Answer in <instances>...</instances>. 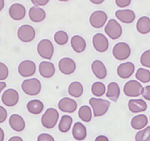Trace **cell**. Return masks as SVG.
I'll return each mask as SVG.
<instances>
[{
  "label": "cell",
  "instance_id": "cell-1",
  "mask_svg": "<svg viewBox=\"0 0 150 141\" xmlns=\"http://www.w3.org/2000/svg\"><path fill=\"white\" fill-rule=\"evenodd\" d=\"M89 104L93 108V115L95 117L104 116L108 112L110 105L109 101L96 98H91L89 100Z\"/></svg>",
  "mask_w": 150,
  "mask_h": 141
},
{
  "label": "cell",
  "instance_id": "cell-2",
  "mask_svg": "<svg viewBox=\"0 0 150 141\" xmlns=\"http://www.w3.org/2000/svg\"><path fill=\"white\" fill-rule=\"evenodd\" d=\"M59 119V113L54 108H49L41 117V123L45 128L51 129L56 126Z\"/></svg>",
  "mask_w": 150,
  "mask_h": 141
},
{
  "label": "cell",
  "instance_id": "cell-3",
  "mask_svg": "<svg viewBox=\"0 0 150 141\" xmlns=\"http://www.w3.org/2000/svg\"><path fill=\"white\" fill-rule=\"evenodd\" d=\"M21 88L29 96H36L41 92V83L38 79L26 80L21 84Z\"/></svg>",
  "mask_w": 150,
  "mask_h": 141
},
{
  "label": "cell",
  "instance_id": "cell-4",
  "mask_svg": "<svg viewBox=\"0 0 150 141\" xmlns=\"http://www.w3.org/2000/svg\"><path fill=\"white\" fill-rule=\"evenodd\" d=\"M38 52L42 58L51 60L54 53V46L52 41L48 39H44L38 44Z\"/></svg>",
  "mask_w": 150,
  "mask_h": 141
},
{
  "label": "cell",
  "instance_id": "cell-5",
  "mask_svg": "<svg viewBox=\"0 0 150 141\" xmlns=\"http://www.w3.org/2000/svg\"><path fill=\"white\" fill-rule=\"evenodd\" d=\"M112 54L116 59L119 60H125L130 56L131 49L127 44L120 42L116 44L112 49Z\"/></svg>",
  "mask_w": 150,
  "mask_h": 141
},
{
  "label": "cell",
  "instance_id": "cell-6",
  "mask_svg": "<svg viewBox=\"0 0 150 141\" xmlns=\"http://www.w3.org/2000/svg\"><path fill=\"white\" fill-rule=\"evenodd\" d=\"M144 87L141 84L135 80H130L125 85L124 93L126 96L129 97H137L142 95Z\"/></svg>",
  "mask_w": 150,
  "mask_h": 141
},
{
  "label": "cell",
  "instance_id": "cell-7",
  "mask_svg": "<svg viewBox=\"0 0 150 141\" xmlns=\"http://www.w3.org/2000/svg\"><path fill=\"white\" fill-rule=\"evenodd\" d=\"M105 31L108 36L112 40H116L122 35V28L115 19H110L107 24Z\"/></svg>",
  "mask_w": 150,
  "mask_h": 141
},
{
  "label": "cell",
  "instance_id": "cell-8",
  "mask_svg": "<svg viewBox=\"0 0 150 141\" xmlns=\"http://www.w3.org/2000/svg\"><path fill=\"white\" fill-rule=\"evenodd\" d=\"M17 35H18V38L22 42H31L35 37V30L32 26L29 24H24L19 27Z\"/></svg>",
  "mask_w": 150,
  "mask_h": 141
},
{
  "label": "cell",
  "instance_id": "cell-9",
  "mask_svg": "<svg viewBox=\"0 0 150 141\" xmlns=\"http://www.w3.org/2000/svg\"><path fill=\"white\" fill-rule=\"evenodd\" d=\"M108 20L106 13L102 11H96L93 12L90 16V24L93 27L96 29L102 28Z\"/></svg>",
  "mask_w": 150,
  "mask_h": 141
},
{
  "label": "cell",
  "instance_id": "cell-10",
  "mask_svg": "<svg viewBox=\"0 0 150 141\" xmlns=\"http://www.w3.org/2000/svg\"><path fill=\"white\" fill-rule=\"evenodd\" d=\"M36 71V66L32 60H24L18 66V73L23 77H32Z\"/></svg>",
  "mask_w": 150,
  "mask_h": 141
},
{
  "label": "cell",
  "instance_id": "cell-11",
  "mask_svg": "<svg viewBox=\"0 0 150 141\" xmlns=\"http://www.w3.org/2000/svg\"><path fill=\"white\" fill-rule=\"evenodd\" d=\"M19 95L14 89H8L3 93L2 101L3 104L8 107H13L18 102Z\"/></svg>",
  "mask_w": 150,
  "mask_h": 141
},
{
  "label": "cell",
  "instance_id": "cell-12",
  "mask_svg": "<svg viewBox=\"0 0 150 141\" xmlns=\"http://www.w3.org/2000/svg\"><path fill=\"white\" fill-rule=\"evenodd\" d=\"M93 45L99 52H105L109 47V42L106 37L102 33H96L93 37Z\"/></svg>",
  "mask_w": 150,
  "mask_h": 141
},
{
  "label": "cell",
  "instance_id": "cell-13",
  "mask_svg": "<svg viewBox=\"0 0 150 141\" xmlns=\"http://www.w3.org/2000/svg\"><path fill=\"white\" fill-rule=\"evenodd\" d=\"M58 67L60 72L66 75L73 74L76 69V63L72 59L69 57H65L59 61Z\"/></svg>",
  "mask_w": 150,
  "mask_h": 141
},
{
  "label": "cell",
  "instance_id": "cell-14",
  "mask_svg": "<svg viewBox=\"0 0 150 141\" xmlns=\"http://www.w3.org/2000/svg\"><path fill=\"white\" fill-rule=\"evenodd\" d=\"M9 15L11 18L16 21L22 20L26 15L25 7L19 3L13 4L9 9Z\"/></svg>",
  "mask_w": 150,
  "mask_h": 141
},
{
  "label": "cell",
  "instance_id": "cell-15",
  "mask_svg": "<svg viewBox=\"0 0 150 141\" xmlns=\"http://www.w3.org/2000/svg\"><path fill=\"white\" fill-rule=\"evenodd\" d=\"M58 107L62 112L72 113L77 110V103L74 99L66 97L60 100L58 103Z\"/></svg>",
  "mask_w": 150,
  "mask_h": 141
},
{
  "label": "cell",
  "instance_id": "cell-16",
  "mask_svg": "<svg viewBox=\"0 0 150 141\" xmlns=\"http://www.w3.org/2000/svg\"><path fill=\"white\" fill-rule=\"evenodd\" d=\"M135 70V66L131 62L122 63L117 68V74L121 78L127 79L132 75Z\"/></svg>",
  "mask_w": 150,
  "mask_h": 141
},
{
  "label": "cell",
  "instance_id": "cell-17",
  "mask_svg": "<svg viewBox=\"0 0 150 141\" xmlns=\"http://www.w3.org/2000/svg\"><path fill=\"white\" fill-rule=\"evenodd\" d=\"M116 16L125 24H131L135 19V13L132 10H119L116 12Z\"/></svg>",
  "mask_w": 150,
  "mask_h": 141
},
{
  "label": "cell",
  "instance_id": "cell-18",
  "mask_svg": "<svg viewBox=\"0 0 150 141\" xmlns=\"http://www.w3.org/2000/svg\"><path fill=\"white\" fill-rule=\"evenodd\" d=\"M39 73L44 78H51L55 73V67L50 62L43 61L39 65Z\"/></svg>",
  "mask_w": 150,
  "mask_h": 141
},
{
  "label": "cell",
  "instance_id": "cell-19",
  "mask_svg": "<svg viewBox=\"0 0 150 141\" xmlns=\"http://www.w3.org/2000/svg\"><path fill=\"white\" fill-rule=\"evenodd\" d=\"M91 69L93 74L99 80H103L107 76V69L101 60H95L91 64Z\"/></svg>",
  "mask_w": 150,
  "mask_h": 141
},
{
  "label": "cell",
  "instance_id": "cell-20",
  "mask_svg": "<svg viewBox=\"0 0 150 141\" xmlns=\"http://www.w3.org/2000/svg\"><path fill=\"white\" fill-rule=\"evenodd\" d=\"M128 107L132 113H141L146 110L147 104L142 99H131L128 102Z\"/></svg>",
  "mask_w": 150,
  "mask_h": 141
},
{
  "label": "cell",
  "instance_id": "cell-21",
  "mask_svg": "<svg viewBox=\"0 0 150 141\" xmlns=\"http://www.w3.org/2000/svg\"><path fill=\"white\" fill-rule=\"evenodd\" d=\"M29 16L33 22H41L46 18V12L44 9L39 7L33 6L30 9Z\"/></svg>",
  "mask_w": 150,
  "mask_h": 141
},
{
  "label": "cell",
  "instance_id": "cell-22",
  "mask_svg": "<svg viewBox=\"0 0 150 141\" xmlns=\"http://www.w3.org/2000/svg\"><path fill=\"white\" fill-rule=\"evenodd\" d=\"M9 123L11 127L16 132H22L25 128L24 118L18 114H13L10 117Z\"/></svg>",
  "mask_w": 150,
  "mask_h": 141
},
{
  "label": "cell",
  "instance_id": "cell-23",
  "mask_svg": "<svg viewBox=\"0 0 150 141\" xmlns=\"http://www.w3.org/2000/svg\"><path fill=\"white\" fill-rule=\"evenodd\" d=\"M72 135L75 140L82 141L87 137V129L86 127L80 122H77L74 125L72 129Z\"/></svg>",
  "mask_w": 150,
  "mask_h": 141
},
{
  "label": "cell",
  "instance_id": "cell-24",
  "mask_svg": "<svg viewBox=\"0 0 150 141\" xmlns=\"http://www.w3.org/2000/svg\"><path fill=\"white\" fill-rule=\"evenodd\" d=\"M72 49L77 53H82L86 48V42L83 37L80 35H74L71 40Z\"/></svg>",
  "mask_w": 150,
  "mask_h": 141
},
{
  "label": "cell",
  "instance_id": "cell-25",
  "mask_svg": "<svg viewBox=\"0 0 150 141\" xmlns=\"http://www.w3.org/2000/svg\"><path fill=\"white\" fill-rule=\"evenodd\" d=\"M44 103L41 101L38 100V99L30 101L27 104V110L30 113L34 115L40 114L44 110Z\"/></svg>",
  "mask_w": 150,
  "mask_h": 141
},
{
  "label": "cell",
  "instance_id": "cell-26",
  "mask_svg": "<svg viewBox=\"0 0 150 141\" xmlns=\"http://www.w3.org/2000/svg\"><path fill=\"white\" fill-rule=\"evenodd\" d=\"M147 123H148V118L144 114L135 116L131 120V126L134 129H137V130L144 129L146 126Z\"/></svg>",
  "mask_w": 150,
  "mask_h": 141
},
{
  "label": "cell",
  "instance_id": "cell-27",
  "mask_svg": "<svg viewBox=\"0 0 150 141\" xmlns=\"http://www.w3.org/2000/svg\"><path fill=\"white\" fill-rule=\"evenodd\" d=\"M120 95V88L119 85L116 82H110L108 86V91L106 96L110 100L113 102H117Z\"/></svg>",
  "mask_w": 150,
  "mask_h": 141
},
{
  "label": "cell",
  "instance_id": "cell-28",
  "mask_svg": "<svg viewBox=\"0 0 150 141\" xmlns=\"http://www.w3.org/2000/svg\"><path fill=\"white\" fill-rule=\"evenodd\" d=\"M137 30L141 34H147L150 32V18L142 16L138 20L136 24Z\"/></svg>",
  "mask_w": 150,
  "mask_h": 141
},
{
  "label": "cell",
  "instance_id": "cell-29",
  "mask_svg": "<svg viewBox=\"0 0 150 141\" xmlns=\"http://www.w3.org/2000/svg\"><path fill=\"white\" fill-rule=\"evenodd\" d=\"M68 92L71 96L75 98H79L83 95V85L79 82H71L69 86Z\"/></svg>",
  "mask_w": 150,
  "mask_h": 141
},
{
  "label": "cell",
  "instance_id": "cell-30",
  "mask_svg": "<svg viewBox=\"0 0 150 141\" xmlns=\"http://www.w3.org/2000/svg\"><path fill=\"white\" fill-rule=\"evenodd\" d=\"M72 121H73V119L71 116H67V115L63 116L60 121V123L58 125L59 130L61 132H63V133L69 132V129L71 127Z\"/></svg>",
  "mask_w": 150,
  "mask_h": 141
},
{
  "label": "cell",
  "instance_id": "cell-31",
  "mask_svg": "<svg viewBox=\"0 0 150 141\" xmlns=\"http://www.w3.org/2000/svg\"><path fill=\"white\" fill-rule=\"evenodd\" d=\"M78 116L82 121L85 122H90L92 119V112L88 106H82L78 112Z\"/></svg>",
  "mask_w": 150,
  "mask_h": 141
},
{
  "label": "cell",
  "instance_id": "cell-32",
  "mask_svg": "<svg viewBox=\"0 0 150 141\" xmlns=\"http://www.w3.org/2000/svg\"><path fill=\"white\" fill-rule=\"evenodd\" d=\"M135 77L138 80L143 83H147L150 82V71L146 69L140 68L135 74Z\"/></svg>",
  "mask_w": 150,
  "mask_h": 141
},
{
  "label": "cell",
  "instance_id": "cell-33",
  "mask_svg": "<svg viewBox=\"0 0 150 141\" xmlns=\"http://www.w3.org/2000/svg\"><path fill=\"white\" fill-rule=\"evenodd\" d=\"M106 91V87H105V84L102 82H96L93 84L91 87V92L94 96H103Z\"/></svg>",
  "mask_w": 150,
  "mask_h": 141
},
{
  "label": "cell",
  "instance_id": "cell-34",
  "mask_svg": "<svg viewBox=\"0 0 150 141\" xmlns=\"http://www.w3.org/2000/svg\"><path fill=\"white\" fill-rule=\"evenodd\" d=\"M54 41L60 46L65 45L69 41V35L65 31H58L54 34Z\"/></svg>",
  "mask_w": 150,
  "mask_h": 141
},
{
  "label": "cell",
  "instance_id": "cell-35",
  "mask_svg": "<svg viewBox=\"0 0 150 141\" xmlns=\"http://www.w3.org/2000/svg\"><path fill=\"white\" fill-rule=\"evenodd\" d=\"M135 141H150V126L137 132Z\"/></svg>",
  "mask_w": 150,
  "mask_h": 141
},
{
  "label": "cell",
  "instance_id": "cell-36",
  "mask_svg": "<svg viewBox=\"0 0 150 141\" xmlns=\"http://www.w3.org/2000/svg\"><path fill=\"white\" fill-rule=\"evenodd\" d=\"M141 63L145 67L150 68V50L144 51L141 56Z\"/></svg>",
  "mask_w": 150,
  "mask_h": 141
},
{
  "label": "cell",
  "instance_id": "cell-37",
  "mask_svg": "<svg viewBox=\"0 0 150 141\" xmlns=\"http://www.w3.org/2000/svg\"><path fill=\"white\" fill-rule=\"evenodd\" d=\"M9 74L8 66L3 63L0 62V81H3L6 80Z\"/></svg>",
  "mask_w": 150,
  "mask_h": 141
},
{
  "label": "cell",
  "instance_id": "cell-38",
  "mask_svg": "<svg viewBox=\"0 0 150 141\" xmlns=\"http://www.w3.org/2000/svg\"><path fill=\"white\" fill-rule=\"evenodd\" d=\"M38 141H54V139L52 135L44 133L38 137Z\"/></svg>",
  "mask_w": 150,
  "mask_h": 141
},
{
  "label": "cell",
  "instance_id": "cell-39",
  "mask_svg": "<svg viewBox=\"0 0 150 141\" xmlns=\"http://www.w3.org/2000/svg\"><path fill=\"white\" fill-rule=\"evenodd\" d=\"M7 116H8V112H7V110L3 107L0 106V123H2L4 121H5V120L7 118Z\"/></svg>",
  "mask_w": 150,
  "mask_h": 141
},
{
  "label": "cell",
  "instance_id": "cell-40",
  "mask_svg": "<svg viewBox=\"0 0 150 141\" xmlns=\"http://www.w3.org/2000/svg\"><path fill=\"white\" fill-rule=\"evenodd\" d=\"M142 96L146 100L150 101V85L146 86L145 87H144Z\"/></svg>",
  "mask_w": 150,
  "mask_h": 141
},
{
  "label": "cell",
  "instance_id": "cell-41",
  "mask_svg": "<svg viewBox=\"0 0 150 141\" xmlns=\"http://www.w3.org/2000/svg\"><path fill=\"white\" fill-rule=\"evenodd\" d=\"M131 3L130 0H116V4L119 8H125Z\"/></svg>",
  "mask_w": 150,
  "mask_h": 141
},
{
  "label": "cell",
  "instance_id": "cell-42",
  "mask_svg": "<svg viewBox=\"0 0 150 141\" xmlns=\"http://www.w3.org/2000/svg\"><path fill=\"white\" fill-rule=\"evenodd\" d=\"M32 3L34 4L35 6H43L46 5L49 2V0H32Z\"/></svg>",
  "mask_w": 150,
  "mask_h": 141
},
{
  "label": "cell",
  "instance_id": "cell-43",
  "mask_svg": "<svg viewBox=\"0 0 150 141\" xmlns=\"http://www.w3.org/2000/svg\"><path fill=\"white\" fill-rule=\"evenodd\" d=\"M95 141H109V139H108L106 136L100 135V136H98L95 139Z\"/></svg>",
  "mask_w": 150,
  "mask_h": 141
},
{
  "label": "cell",
  "instance_id": "cell-44",
  "mask_svg": "<svg viewBox=\"0 0 150 141\" xmlns=\"http://www.w3.org/2000/svg\"><path fill=\"white\" fill-rule=\"evenodd\" d=\"M8 141H23V140L22 138L20 137L14 136V137H12L11 138H10Z\"/></svg>",
  "mask_w": 150,
  "mask_h": 141
},
{
  "label": "cell",
  "instance_id": "cell-45",
  "mask_svg": "<svg viewBox=\"0 0 150 141\" xmlns=\"http://www.w3.org/2000/svg\"><path fill=\"white\" fill-rule=\"evenodd\" d=\"M5 138V133L2 128L0 127V141H3Z\"/></svg>",
  "mask_w": 150,
  "mask_h": 141
},
{
  "label": "cell",
  "instance_id": "cell-46",
  "mask_svg": "<svg viewBox=\"0 0 150 141\" xmlns=\"http://www.w3.org/2000/svg\"><path fill=\"white\" fill-rule=\"evenodd\" d=\"M5 87H6V83L0 82V93L2 92V90H3Z\"/></svg>",
  "mask_w": 150,
  "mask_h": 141
},
{
  "label": "cell",
  "instance_id": "cell-47",
  "mask_svg": "<svg viewBox=\"0 0 150 141\" xmlns=\"http://www.w3.org/2000/svg\"><path fill=\"white\" fill-rule=\"evenodd\" d=\"M4 6H5V2H4V0H0V11L3 9Z\"/></svg>",
  "mask_w": 150,
  "mask_h": 141
},
{
  "label": "cell",
  "instance_id": "cell-48",
  "mask_svg": "<svg viewBox=\"0 0 150 141\" xmlns=\"http://www.w3.org/2000/svg\"><path fill=\"white\" fill-rule=\"evenodd\" d=\"M91 2H92V3H94V4H100V3H102L103 2V1H93V0H91Z\"/></svg>",
  "mask_w": 150,
  "mask_h": 141
}]
</instances>
